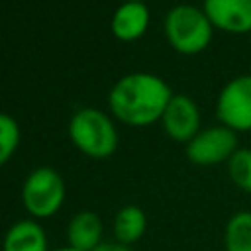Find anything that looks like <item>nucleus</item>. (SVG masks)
I'll use <instances>...</instances> for the list:
<instances>
[{
  "instance_id": "6",
  "label": "nucleus",
  "mask_w": 251,
  "mask_h": 251,
  "mask_svg": "<svg viewBox=\"0 0 251 251\" xmlns=\"http://www.w3.org/2000/svg\"><path fill=\"white\" fill-rule=\"evenodd\" d=\"M239 139L237 133L222 124L202 127L188 143H186V157L196 167H214L227 163L229 157L237 151Z\"/></svg>"
},
{
  "instance_id": "17",
  "label": "nucleus",
  "mask_w": 251,
  "mask_h": 251,
  "mask_svg": "<svg viewBox=\"0 0 251 251\" xmlns=\"http://www.w3.org/2000/svg\"><path fill=\"white\" fill-rule=\"evenodd\" d=\"M55 251H78V249H75V247L67 245V247H61V249H55Z\"/></svg>"
},
{
  "instance_id": "1",
  "label": "nucleus",
  "mask_w": 251,
  "mask_h": 251,
  "mask_svg": "<svg viewBox=\"0 0 251 251\" xmlns=\"http://www.w3.org/2000/svg\"><path fill=\"white\" fill-rule=\"evenodd\" d=\"M171 98L173 90L161 76L137 71L116 80L108 94V106L112 116L122 124L145 127L161 122Z\"/></svg>"
},
{
  "instance_id": "12",
  "label": "nucleus",
  "mask_w": 251,
  "mask_h": 251,
  "mask_svg": "<svg viewBox=\"0 0 251 251\" xmlns=\"http://www.w3.org/2000/svg\"><path fill=\"white\" fill-rule=\"evenodd\" d=\"M145 229H147V218L139 206L127 204L118 210L114 218V235L118 243L122 245L135 243L143 237Z\"/></svg>"
},
{
  "instance_id": "11",
  "label": "nucleus",
  "mask_w": 251,
  "mask_h": 251,
  "mask_svg": "<svg viewBox=\"0 0 251 251\" xmlns=\"http://www.w3.org/2000/svg\"><path fill=\"white\" fill-rule=\"evenodd\" d=\"M2 251H49L47 233L35 220H20L6 231Z\"/></svg>"
},
{
  "instance_id": "13",
  "label": "nucleus",
  "mask_w": 251,
  "mask_h": 251,
  "mask_svg": "<svg viewBox=\"0 0 251 251\" xmlns=\"http://www.w3.org/2000/svg\"><path fill=\"white\" fill-rule=\"evenodd\" d=\"M226 251H251V210L231 214L224 227Z\"/></svg>"
},
{
  "instance_id": "3",
  "label": "nucleus",
  "mask_w": 251,
  "mask_h": 251,
  "mask_svg": "<svg viewBox=\"0 0 251 251\" xmlns=\"http://www.w3.org/2000/svg\"><path fill=\"white\" fill-rule=\"evenodd\" d=\"M73 145L92 159H106L118 147V131L112 118L98 108H80L69 122Z\"/></svg>"
},
{
  "instance_id": "4",
  "label": "nucleus",
  "mask_w": 251,
  "mask_h": 251,
  "mask_svg": "<svg viewBox=\"0 0 251 251\" xmlns=\"http://www.w3.org/2000/svg\"><path fill=\"white\" fill-rule=\"evenodd\" d=\"M22 202L31 218L55 216L65 202V180L51 167L33 169L22 186Z\"/></svg>"
},
{
  "instance_id": "5",
  "label": "nucleus",
  "mask_w": 251,
  "mask_h": 251,
  "mask_svg": "<svg viewBox=\"0 0 251 251\" xmlns=\"http://www.w3.org/2000/svg\"><path fill=\"white\" fill-rule=\"evenodd\" d=\"M216 118L235 133L251 131V73L229 78L216 98Z\"/></svg>"
},
{
  "instance_id": "10",
  "label": "nucleus",
  "mask_w": 251,
  "mask_h": 251,
  "mask_svg": "<svg viewBox=\"0 0 251 251\" xmlns=\"http://www.w3.org/2000/svg\"><path fill=\"white\" fill-rule=\"evenodd\" d=\"M67 241L78 251H92L102 243V220L88 210L75 214L67 226Z\"/></svg>"
},
{
  "instance_id": "14",
  "label": "nucleus",
  "mask_w": 251,
  "mask_h": 251,
  "mask_svg": "<svg viewBox=\"0 0 251 251\" xmlns=\"http://www.w3.org/2000/svg\"><path fill=\"white\" fill-rule=\"evenodd\" d=\"M227 176L235 188L251 194V147H237V151L226 163Z\"/></svg>"
},
{
  "instance_id": "16",
  "label": "nucleus",
  "mask_w": 251,
  "mask_h": 251,
  "mask_svg": "<svg viewBox=\"0 0 251 251\" xmlns=\"http://www.w3.org/2000/svg\"><path fill=\"white\" fill-rule=\"evenodd\" d=\"M92 251H131L127 245H122V243H106V241H102L96 249H92Z\"/></svg>"
},
{
  "instance_id": "2",
  "label": "nucleus",
  "mask_w": 251,
  "mask_h": 251,
  "mask_svg": "<svg viewBox=\"0 0 251 251\" xmlns=\"http://www.w3.org/2000/svg\"><path fill=\"white\" fill-rule=\"evenodd\" d=\"M163 31L169 45L180 55H198L206 51L214 37V25L202 6L194 4L173 6L163 20Z\"/></svg>"
},
{
  "instance_id": "18",
  "label": "nucleus",
  "mask_w": 251,
  "mask_h": 251,
  "mask_svg": "<svg viewBox=\"0 0 251 251\" xmlns=\"http://www.w3.org/2000/svg\"><path fill=\"white\" fill-rule=\"evenodd\" d=\"M122 2H145V0H122Z\"/></svg>"
},
{
  "instance_id": "8",
  "label": "nucleus",
  "mask_w": 251,
  "mask_h": 251,
  "mask_svg": "<svg viewBox=\"0 0 251 251\" xmlns=\"http://www.w3.org/2000/svg\"><path fill=\"white\" fill-rule=\"evenodd\" d=\"M202 10L214 29L231 35L251 31V0H202Z\"/></svg>"
},
{
  "instance_id": "15",
  "label": "nucleus",
  "mask_w": 251,
  "mask_h": 251,
  "mask_svg": "<svg viewBox=\"0 0 251 251\" xmlns=\"http://www.w3.org/2000/svg\"><path fill=\"white\" fill-rule=\"evenodd\" d=\"M20 145V126L10 116L0 112V167L10 161Z\"/></svg>"
},
{
  "instance_id": "9",
  "label": "nucleus",
  "mask_w": 251,
  "mask_h": 251,
  "mask_svg": "<svg viewBox=\"0 0 251 251\" xmlns=\"http://www.w3.org/2000/svg\"><path fill=\"white\" fill-rule=\"evenodd\" d=\"M151 22L149 8L145 2H122L110 20V29L120 41H137L145 35Z\"/></svg>"
},
{
  "instance_id": "7",
  "label": "nucleus",
  "mask_w": 251,
  "mask_h": 251,
  "mask_svg": "<svg viewBox=\"0 0 251 251\" xmlns=\"http://www.w3.org/2000/svg\"><path fill=\"white\" fill-rule=\"evenodd\" d=\"M161 126L173 141L186 145L202 129L198 104L186 94H173V98L169 100L163 112Z\"/></svg>"
}]
</instances>
